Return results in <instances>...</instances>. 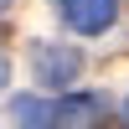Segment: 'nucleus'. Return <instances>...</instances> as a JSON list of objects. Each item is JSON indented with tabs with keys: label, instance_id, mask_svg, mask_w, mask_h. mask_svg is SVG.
I'll use <instances>...</instances> for the list:
<instances>
[{
	"label": "nucleus",
	"instance_id": "f257e3e1",
	"mask_svg": "<svg viewBox=\"0 0 129 129\" xmlns=\"http://www.w3.org/2000/svg\"><path fill=\"white\" fill-rule=\"evenodd\" d=\"M83 67V57L72 47H62V41H36L31 47V72H36V83H52V88H62V83H72Z\"/></svg>",
	"mask_w": 129,
	"mask_h": 129
},
{
	"label": "nucleus",
	"instance_id": "f03ea898",
	"mask_svg": "<svg viewBox=\"0 0 129 129\" xmlns=\"http://www.w3.org/2000/svg\"><path fill=\"white\" fill-rule=\"evenodd\" d=\"M109 109H103L98 93H67L57 103V129H103Z\"/></svg>",
	"mask_w": 129,
	"mask_h": 129
},
{
	"label": "nucleus",
	"instance_id": "7ed1b4c3",
	"mask_svg": "<svg viewBox=\"0 0 129 129\" xmlns=\"http://www.w3.org/2000/svg\"><path fill=\"white\" fill-rule=\"evenodd\" d=\"M62 16H67L72 31L93 36V31H109L114 16H119V0H62Z\"/></svg>",
	"mask_w": 129,
	"mask_h": 129
},
{
	"label": "nucleus",
	"instance_id": "20e7f679",
	"mask_svg": "<svg viewBox=\"0 0 129 129\" xmlns=\"http://www.w3.org/2000/svg\"><path fill=\"white\" fill-rule=\"evenodd\" d=\"M10 119H16V129H57V103H47V98H16L10 103Z\"/></svg>",
	"mask_w": 129,
	"mask_h": 129
},
{
	"label": "nucleus",
	"instance_id": "39448f33",
	"mask_svg": "<svg viewBox=\"0 0 129 129\" xmlns=\"http://www.w3.org/2000/svg\"><path fill=\"white\" fill-rule=\"evenodd\" d=\"M5 83H10V57L0 52V88H5Z\"/></svg>",
	"mask_w": 129,
	"mask_h": 129
},
{
	"label": "nucleus",
	"instance_id": "423d86ee",
	"mask_svg": "<svg viewBox=\"0 0 129 129\" xmlns=\"http://www.w3.org/2000/svg\"><path fill=\"white\" fill-rule=\"evenodd\" d=\"M124 129H129V98H124Z\"/></svg>",
	"mask_w": 129,
	"mask_h": 129
},
{
	"label": "nucleus",
	"instance_id": "0eeeda50",
	"mask_svg": "<svg viewBox=\"0 0 129 129\" xmlns=\"http://www.w3.org/2000/svg\"><path fill=\"white\" fill-rule=\"evenodd\" d=\"M5 5H10V0H0V10H5Z\"/></svg>",
	"mask_w": 129,
	"mask_h": 129
}]
</instances>
